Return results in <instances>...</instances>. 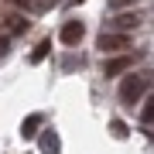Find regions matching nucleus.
Wrapping results in <instances>:
<instances>
[{
    "label": "nucleus",
    "instance_id": "1",
    "mask_svg": "<svg viewBox=\"0 0 154 154\" xmlns=\"http://www.w3.org/2000/svg\"><path fill=\"white\" fill-rule=\"evenodd\" d=\"M147 86H151V79H147V75H127V79H123V86H120V103H123V106L140 103L144 93H147Z\"/></svg>",
    "mask_w": 154,
    "mask_h": 154
},
{
    "label": "nucleus",
    "instance_id": "2",
    "mask_svg": "<svg viewBox=\"0 0 154 154\" xmlns=\"http://www.w3.org/2000/svg\"><path fill=\"white\" fill-rule=\"evenodd\" d=\"M99 48L103 55H120L130 48V31H103L99 34Z\"/></svg>",
    "mask_w": 154,
    "mask_h": 154
},
{
    "label": "nucleus",
    "instance_id": "3",
    "mask_svg": "<svg viewBox=\"0 0 154 154\" xmlns=\"http://www.w3.org/2000/svg\"><path fill=\"white\" fill-rule=\"evenodd\" d=\"M130 65H134V58L120 51V55H113V58H106V62H103V75H106V79L123 75V72H130Z\"/></svg>",
    "mask_w": 154,
    "mask_h": 154
},
{
    "label": "nucleus",
    "instance_id": "4",
    "mask_svg": "<svg viewBox=\"0 0 154 154\" xmlns=\"http://www.w3.org/2000/svg\"><path fill=\"white\" fill-rule=\"evenodd\" d=\"M82 34H86L82 21H65V24H62V31H58V38H62V45H79V41H82Z\"/></svg>",
    "mask_w": 154,
    "mask_h": 154
},
{
    "label": "nucleus",
    "instance_id": "5",
    "mask_svg": "<svg viewBox=\"0 0 154 154\" xmlns=\"http://www.w3.org/2000/svg\"><path fill=\"white\" fill-rule=\"evenodd\" d=\"M137 24H140L137 14H116V17H113V31H134Z\"/></svg>",
    "mask_w": 154,
    "mask_h": 154
},
{
    "label": "nucleus",
    "instance_id": "6",
    "mask_svg": "<svg viewBox=\"0 0 154 154\" xmlns=\"http://www.w3.org/2000/svg\"><path fill=\"white\" fill-rule=\"evenodd\" d=\"M38 127H41V113H31V116H28V120H24V123H21V134H24V137H28V140H31V137H34V134H38Z\"/></svg>",
    "mask_w": 154,
    "mask_h": 154
},
{
    "label": "nucleus",
    "instance_id": "7",
    "mask_svg": "<svg viewBox=\"0 0 154 154\" xmlns=\"http://www.w3.org/2000/svg\"><path fill=\"white\" fill-rule=\"evenodd\" d=\"M41 151H45V154H55V151H58V140H55V134L41 137Z\"/></svg>",
    "mask_w": 154,
    "mask_h": 154
},
{
    "label": "nucleus",
    "instance_id": "8",
    "mask_svg": "<svg viewBox=\"0 0 154 154\" xmlns=\"http://www.w3.org/2000/svg\"><path fill=\"white\" fill-rule=\"evenodd\" d=\"M48 48H51V41H38V48L31 51V62H41L45 55H48Z\"/></svg>",
    "mask_w": 154,
    "mask_h": 154
},
{
    "label": "nucleus",
    "instance_id": "9",
    "mask_svg": "<svg viewBox=\"0 0 154 154\" xmlns=\"http://www.w3.org/2000/svg\"><path fill=\"white\" fill-rule=\"evenodd\" d=\"M140 120H144V123H154V96L147 99V103H144V110H140Z\"/></svg>",
    "mask_w": 154,
    "mask_h": 154
},
{
    "label": "nucleus",
    "instance_id": "10",
    "mask_svg": "<svg viewBox=\"0 0 154 154\" xmlns=\"http://www.w3.org/2000/svg\"><path fill=\"white\" fill-rule=\"evenodd\" d=\"M110 130H113V137H127V127H123L120 120H113V123H110Z\"/></svg>",
    "mask_w": 154,
    "mask_h": 154
},
{
    "label": "nucleus",
    "instance_id": "11",
    "mask_svg": "<svg viewBox=\"0 0 154 154\" xmlns=\"http://www.w3.org/2000/svg\"><path fill=\"white\" fill-rule=\"evenodd\" d=\"M113 4H116V7H123V4H134V0H113Z\"/></svg>",
    "mask_w": 154,
    "mask_h": 154
}]
</instances>
